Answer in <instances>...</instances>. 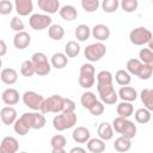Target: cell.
Segmentation results:
<instances>
[{
  "label": "cell",
  "instance_id": "obj_23",
  "mask_svg": "<svg viewBox=\"0 0 153 153\" xmlns=\"http://www.w3.org/2000/svg\"><path fill=\"white\" fill-rule=\"evenodd\" d=\"M68 63V57L63 54V53H55L53 56H51V60H50V66L56 68V69H62L67 66Z\"/></svg>",
  "mask_w": 153,
  "mask_h": 153
},
{
  "label": "cell",
  "instance_id": "obj_38",
  "mask_svg": "<svg viewBox=\"0 0 153 153\" xmlns=\"http://www.w3.org/2000/svg\"><path fill=\"white\" fill-rule=\"evenodd\" d=\"M20 73L24 75V76H32L33 74H36L35 72V66L32 63L31 60H26L22 63L20 66Z\"/></svg>",
  "mask_w": 153,
  "mask_h": 153
},
{
  "label": "cell",
  "instance_id": "obj_34",
  "mask_svg": "<svg viewBox=\"0 0 153 153\" xmlns=\"http://www.w3.org/2000/svg\"><path fill=\"white\" fill-rule=\"evenodd\" d=\"M139 61L142 65H152L153 66V51L148 48H142L139 51Z\"/></svg>",
  "mask_w": 153,
  "mask_h": 153
},
{
  "label": "cell",
  "instance_id": "obj_19",
  "mask_svg": "<svg viewBox=\"0 0 153 153\" xmlns=\"http://www.w3.org/2000/svg\"><path fill=\"white\" fill-rule=\"evenodd\" d=\"M0 79L6 85H13L18 80V73L13 68H5L0 73Z\"/></svg>",
  "mask_w": 153,
  "mask_h": 153
},
{
  "label": "cell",
  "instance_id": "obj_43",
  "mask_svg": "<svg viewBox=\"0 0 153 153\" xmlns=\"http://www.w3.org/2000/svg\"><path fill=\"white\" fill-rule=\"evenodd\" d=\"M127 121H128V118L116 117V118H114V121H112V126H111V127H112V129H115V131H116V133L121 134V133L123 131L124 127H126Z\"/></svg>",
  "mask_w": 153,
  "mask_h": 153
},
{
  "label": "cell",
  "instance_id": "obj_14",
  "mask_svg": "<svg viewBox=\"0 0 153 153\" xmlns=\"http://www.w3.org/2000/svg\"><path fill=\"white\" fill-rule=\"evenodd\" d=\"M91 33H92V36L97 41H99L102 43L103 41L109 39V37H110V29L106 25H104V24H97V25H94L92 27Z\"/></svg>",
  "mask_w": 153,
  "mask_h": 153
},
{
  "label": "cell",
  "instance_id": "obj_40",
  "mask_svg": "<svg viewBox=\"0 0 153 153\" xmlns=\"http://www.w3.org/2000/svg\"><path fill=\"white\" fill-rule=\"evenodd\" d=\"M50 145L53 148H65V146L67 145V139L61 134L54 135L50 139Z\"/></svg>",
  "mask_w": 153,
  "mask_h": 153
},
{
  "label": "cell",
  "instance_id": "obj_48",
  "mask_svg": "<svg viewBox=\"0 0 153 153\" xmlns=\"http://www.w3.org/2000/svg\"><path fill=\"white\" fill-rule=\"evenodd\" d=\"M74 110H75V103L69 98H63V104H62V111L61 112L71 114V112H74Z\"/></svg>",
  "mask_w": 153,
  "mask_h": 153
},
{
  "label": "cell",
  "instance_id": "obj_13",
  "mask_svg": "<svg viewBox=\"0 0 153 153\" xmlns=\"http://www.w3.org/2000/svg\"><path fill=\"white\" fill-rule=\"evenodd\" d=\"M37 5L43 12H45L48 14L56 13L60 10L59 0H37Z\"/></svg>",
  "mask_w": 153,
  "mask_h": 153
},
{
  "label": "cell",
  "instance_id": "obj_9",
  "mask_svg": "<svg viewBox=\"0 0 153 153\" xmlns=\"http://www.w3.org/2000/svg\"><path fill=\"white\" fill-rule=\"evenodd\" d=\"M51 18L48 14H42V13H35L29 18V24L31 29L33 30H44L51 25Z\"/></svg>",
  "mask_w": 153,
  "mask_h": 153
},
{
  "label": "cell",
  "instance_id": "obj_21",
  "mask_svg": "<svg viewBox=\"0 0 153 153\" xmlns=\"http://www.w3.org/2000/svg\"><path fill=\"white\" fill-rule=\"evenodd\" d=\"M59 13H60L61 18L65 19L66 22H72V20L76 19V17H78V11L72 5H65V6H62L59 10Z\"/></svg>",
  "mask_w": 153,
  "mask_h": 153
},
{
  "label": "cell",
  "instance_id": "obj_54",
  "mask_svg": "<svg viewBox=\"0 0 153 153\" xmlns=\"http://www.w3.org/2000/svg\"><path fill=\"white\" fill-rule=\"evenodd\" d=\"M19 153H27V152H19Z\"/></svg>",
  "mask_w": 153,
  "mask_h": 153
},
{
  "label": "cell",
  "instance_id": "obj_28",
  "mask_svg": "<svg viewBox=\"0 0 153 153\" xmlns=\"http://www.w3.org/2000/svg\"><path fill=\"white\" fill-rule=\"evenodd\" d=\"M74 35H75V37H76L78 41L85 42V41H87V39L90 38V36H91V29H90L86 24H80V25L76 26Z\"/></svg>",
  "mask_w": 153,
  "mask_h": 153
},
{
  "label": "cell",
  "instance_id": "obj_44",
  "mask_svg": "<svg viewBox=\"0 0 153 153\" xmlns=\"http://www.w3.org/2000/svg\"><path fill=\"white\" fill-rule=\"evenodd\" d=\"M81 6L86 12H94L99 7V1L98 0H82Z\"/></svg>",
  "mask_w": 153,
  "mask_h": 153
},
{
  "label": "cell",
  "instance_id": "obj_16",
  "mask_svg": "<svg viewBox=\"0 0 153 153\" xmlns=\"http://www.w3.org/2000/svg\"><path fill=\"white\" fill-rule=\"evenodd\" d=\"M1 99H2V102H4L6 105H8V106L16 105V104L19 102V92H18L16 88H12V87L6 88V90L2 92V94H1Z\"/></svg>",
  "mask_w": 153,
  "mask_h": 153
},
{
  "label": "cell",
  "instance_id": "obj_3",
  "mask_svg": "<svg viewBox=\"0 0 153 153\" xmlns=\"http://www.w3.org/2000/svg\"><path fill=\"white\" fill-rule=\"evenodd\" d=\"M94 67L91 63H84L80 67V74H79V85L82 88H91L94 85L96 78H94Z\"/></svg>",
  "mask_w": 153,
  "mask_h": 153
},
{
  "label": "cell",
  "instance_id": "obj_30",
  "mask_svg": "<svg viewBox=\"0 0 153 153\" xmlns=\"http://www.w3.org/2000/svg\"><path fill=\"white\" fill-rule=\"evenodd\" d=\"M135 116V121L140 124H146L151 121V111L147 110L146 108H140L135 111L134 114Z\"/></svg>",
  "mask_w": 153,
  "mask_h": 153
},
{
  "label": "cell",
  "instance_id": "obj_5",
  "mask_svg": "<svg viewBox=\"0 0 153 153\" xmlns=\"http://www.w3.org/2000/svg\"><path fill=\"white\" fill-rule=\"evenodd\" d=\"M31 61L35 66V72L37 75H47L50 73V69H51V66L48 61V57L44 53H41V51H37L32 55L31 57Z\"/></svg>",
  "mask_w": 153,
  "mask_h": 153
},
{
  "label": "cell",
  "instance_id": "obj_10",
  "mask_svg": "<svg viewBox=\"0 0 153 153\" xmlns=\"http://www.w3.org/2000/svg\"><path fill=\"white\" fill-rule=\"evenodd\" d=\"M19 143L13 136H5L0 143V153H17Z\"/></svg>",
  "mask_w": 153,
  "mask_h": 153
},
{
  "label": "cell",
  "instance_id": "obj_55",
  "mask_svg": "<svg viewBox=\"0 0 153 153\" xmlns=\"http://www.w3.org/2000/svg\"><path fill=\"white\" fill-rule=\"evenodd\" d=\"M0 123H1V122H0Z\"/></svg>",
  "mask_w": 153,
  "mask_h": 153
},
{
  "label": "cell",
  "instance_id": "obj_8",
  "mask_svg": "<svg viewBox=\"0 0 153 153\" xmlns=\"http://www.w3.org/2000/svg\"><path fill=\"white\" fill-rule=\"evenodd\" d=\"M22 99H23V103L27 108H30V109H32L35 111H39L41 110L42 103L44 100L43 96H41L39 93H37L35 91H26V92H24Z\"/></svg>",
  "mask_w": 153,
  "mask_h": 153
},
{
  "label": "cell",
  "instance_id": "obj_17",
  "mask_svg": "<svg viewBox=\"0 0 153 153\" xmlns=\"http://www.w3.org/2000/svg\"><path fill=\"white\" fill-rule=\"evenodd\" d=\"M91 133L86 127H76L73 133H72V137L76 143H85L90 140Z\"/></svg>",
  "mask_w": 153,
  "mask_h": 153
},
{
  "label": "cell",
  "instance_id": "obj_35",
  "mask_svg": "<svg viewBox=\"0 0 153 153\" xmlns=\"http://www.w3.org/2000/svg\"><path fill=\"white\" fill-rule=\"evenodd\" d=\"M127 72L129 74H133V75H137L141 67H142V63L139 61V59H130L127 61Z\"/></svg>",
  "mask_w": 153,
  "mask_h": 153
},
{
  "label": "cell",
  "instance_id": "obj_33",
  "mask_svg": "<svg viewBox=\"0 0 153 153\" xmlns=\"http://www.w3.org/2000/svg\"><path fill=\"white\" fill-rule=\"evenodd\" d=\"M79 54H80V45L76 42L69 41L65 45V55L67 57H76Z\"/></svg>",
  "mask_w": 153,
  "mask_h": 153
},
{
  "label": "cell",
  "instance_id": "obj_15",
  "mask_svg": "<svg viewBox=\"0 0 153 153\" xmlns=\"http://www.w3.org/2000/svg\"><path fill=\"white\" fill-rule=\"evenodd\" d=\"M16 11L19 16H29L33 10V4L31 0H16L14 1Z\"/></svg>",
  "mask_w": 153,
  "mask_h": 153
},
{
  "label": "cell",
  "instance_id": "obj_24",
  "mask_svg": "<svg viewBox=\"0 0 153 153\" xmlns=\"http://www.w3.org/2000/svg\"><path fill=\"white\" fill-rule=\"evenodd\" d=\"M116 111H117V115L118 117H122V118H128L133 115L134 112V106L131 103L129 102H121L117 108H116Z\"/></svg>",
  "mask_w": 153,
  "mask_h": 153
},
{
  "label": "cell",
  "instance_id": "obj_29",
  "mask_svg": "<svg viewBox=\"0 0 153 153\" xmlns=\"http://www.w3.org/2000/svg\"><path fill=\"white\" fill-rule=\"evenodd\" d=\"M130 147H131V141H130L129 139L123 137V136L117 137V139L115 140V142H114V148H115L117 152H120V153H123V152L129 151Z\"/></svg>",
  "mask_w": 153,
  "mask_h": 153
},
{
  "label": "cell",
  "instance_id": "obj_53",
  "mask_svg": "<svg viewBox=\"0 0 153 153\" xmlns=\"http://www.w3.org/2000/svg\"><path fill=\"white\" fill-rule=\"evenodd\" d=\"M1 66H2V61H1V57H0V68H1Z\"/></svg>",
  "mask_w": 153,
  "mask_h": 153
},
{
  "label": "cell",
  "instance_id": "obj_22",
  "mask_svg": "<svg viewBox=\"0 0 153 153\" xmlns=\"http://www.w3.org/2000/svg\"><path fill=\"white\" fill-rule=\"evenodd\" d=\"M112 74L109 71H100L97 74V87L112 86Z\"/></svg>",
  "mask_w": 153,
  "mask_h": 153
},
{
  "label": "cell",
  "instance_id": "obj_2",
  "mask_svg": "<svg viewBox=\"0 0 153 153\" xmlns=\"http://www.w3.org/2000/svg\"><path fill=\"white\" fill-rule=\"evenodd\" d=\"M62 104H63V97L59 94H53L43 100L39 112H42L43 115L48 112L60 114L62 111Z\"/></svg>",
  "mask_w": 153,
  "mask_h": 153
},
{
  "label": "cell",
  "instance_id": "obj_51",
  "mask_svg": "<svg viewBox=\"0 0 153 153\" xmlns=\"http://www.w3.org/2000/svg\"><path fill=\"white\" fill-rule=\"evenodd\" d=\"M69 153H86V151H85L82 147L76 146V147H73V148L69 151Z\"/></svg>",
  "mask_w": 153,
  "mask_h": 153
},
{
  "label": "cell",
  "instance_id": "obj_41",
  "mask_svg": "<svg viewBox=\"0 0 153 153\" xmlns=\"http://www.w3.org/2000/svg\"><path fill=\"white\" fill-rule=\"evenodd\" d=\"M139 6V2L137 0H122L121 2V7L124 12H128V13H131V12H135L136 8Z\"/></svg>",
  "mask_w": 153,
  "mask_h": 153
},
{
  "label": "cell",
  "instance_id": "obj_32",
  "mask_svg": "<svg viewBox=\"0 0 153 153\" xmlns=\"http://www.w3.org/2000/svg\"><path fill=\"white\" fill-rule=\"evenodd\" d=\"M97 100H98V99H97L96 94H94L93 92H91V91L84 92V93L81 94V98H80L81 105H82L84 108H86V109H90Z\"/></svg>",
  "mask_w": 153,
  "mask_h": 153
},
{
  "label": "cell",
  "instance_id": "obj_25",
  "mask_svg": "<svg viewBox=\"0 0 153 153\" xmlns=\"http://www.w3.org/2000/svg\"><path fill=\"white\" fill-rule=\"evenodd\" d=\"M86 143H87V149L91 153H102L105 151V142L100 139L93 137V139H90Z\"/></svg>",
  "mask_w": 153,
  "mask_h": 153
},
{
  "label": "cell",
  "instance_id": "obj_20",
  "mask_svg": "<svg viewBox=\"0 0 153 153\" xmlns=\"http://www.w3.org/2000/svg\"><path fill=\"white\" fill-rule=\"evenodd\" d=\"M97 133H98L99 139L103 140L104 142L111 140L112 136H114V129H112L111 124L108 123V122H103V123H100L99 127H98Z\"/></svg>",
  "mask_w": 153,
  "mask_h": 153
},
{
  "label": "cell",
  "instance_id": "obj_46",
  "mask_svg": "<svg viewBox=\"0 0 153 153\" xmlns=\"http://www.w3.org/2000/svg\"><path fill=\"white\" fill-rule=\"evenodd\" d=\"M10 25H11V29H12L13 31H16V32L24 31V27H25L23 20H22L18 16H16V17H13V18L11 19V24H10Z\"/></svg>",
  "mask_w": 153,
  "mask_h": 153
},
{
  "label": "cell",
  "instance_id": "obj_27",
  "mask_svg": "<svg viewBox=\"0 0 153 153\" xmlns=\"http://www.w3.org/2000/svg\"><path fill=\"white\" fill-rule=\"evenodd\" d=\"M48 35L54 41H60L65 36V29L59 24H51L48 27Z\"/></svg>",
  "mask_w": 153,
  "mask_h": 153
},
{
  "label": "cell",
  "instance_id": "obj_31",
  "mask_svg": "<svg viewBox=\"0 0 153 153\" xmlns=\"http://www.w3.org/2000/svg\"><path fill=\"white\" fill-rule=\"evenodd\" d=\"M115 80L118 85L121 86H128L131 81V78H130V74L124 71V69H118L116 73H115Z\"/></svg>",
  "mask_w": 153,
  "mask_h": 153
},
{
  "label": "cell",
  "instance_id": "obj_26",
  "mask_svg": "<svg viewBox=\"0 0 153 153\" xmlns=\"http://www.w3.org/2000/svg\"><path fill=\"white\" fill-rule=\"evenodd\" d=\"M141 102L143 103L145 108L149 111L153 110V90L151 88H143L140 93Z\"/></svg>",
  "mask_w": 153,
  "mask_h": 153
},
{
  "label": "cell",
  "instance_id": "obj_49",
  "mask_svg": "<svg viewBox=\"0 0 153 153\" xmlns=\"http://www.w3.org/2000/svg\"><path fill=\"white\" fill-rule=\"evenodd\" d=\"M88 111H90L91 115H93V116H100V115H103V112H104V104H103L102 102L97 100V102L88 109Z\"/></svg>",
  "mask_w": 153,
  "mask_h": 153
},
{
  "label": "cell",
  "instance_id": "obj_7",
  "mask_svg": "<svg viewBox=\"0 0 153 153\" xmlns=\"http://www.w3.org/2000/svg\"><path fill=\"white\" fill-rule=\"evenodd\" d=\"M13 128L18 135H26L29 130L32 129V112L23 114L18 120H16V122L13 123Z\"/></svg>",
  "mask_w": 153,
  "mask_h": 153
},
{
  "label": "cell",
  "instance_id": "obj_36",
  "mask_svg": "<svg viewBox=\"0 0 153 153\" xmlns=\"http://www.w3.org/2000/svg\"><path fill=\"white\" fill-rule=\"evenodd\" d=\"M135 135H136V126L134 124V122H131V121L128 120L127 123H126V127H124L123 131L121 133V136L131 140L133 137H135Z\"/></svg>",
  "mask_w": 153,
  "mask_h": 153
},
{
  "label": "cell",
  "instance_id": "obj_50",
  "mask_svg": "<svg viewBox=\"0 0 153 153\" xmlns=\"http://www.w3.org/2000/svg\"><path fill=\"white\" fill-rule=\"evenodd\" d=\"M6 53H7V45H6L5 41L0 39V57L6 55Z\"/></svg>",
  "mask_w": 153,
  "mask_h": 153
},
{
  "label": "cell",
  "instance_id": "obj_1",
  "mask_svg": "<svg viewBox=\"0 0 153 153\" xmlns=\"http://www.w3.org/2000/svg\"><path fill=\"white\" fill-rule=\"evenodd\" d=\"M75 123H76L75 112H71V114L61 112L53 118V127L57 131H63L66 129H69V128L74 127Z\"/></svg>",
  "mask_w": 153,
  "mask_h": 153
},
{
  "label": "cell",
  "instance_id": "obj_39",
  "mask_svg": "<svg viewBox=\"0 0 153 153\" xmlns=\"http://www.w3.org/2000/svg\"><path fill=\"white\" fill-rule=\"evenodd\" d=\"M118 0H104L102 2V8L105 13H114L118 8Z\"/></svg>",
  "mask_w": 153,
  "mask_h": 153
},
{
  "label": "cell",
  "instance_id": "obj_4",
  "mask_svg": "<svg viewBox=\"0 0 153 153\" xmlns=\"http://www.w3.org/2000/svg\"><path fill=\"white\" fill-rule=\"evenodd\" d=\"M152 37H153L152 32L147 27H143V26L135 27L129 33V39H130V42L134 45H143V44H147V43H149L152 41Z\"/></svg>",
  "mask_w": 153,
  "mask_h": 153
},
{
  "label": "cell",
  "instance_id": "obj_18",
  "mask_svg": "<svg viewBox=\"0 0 153 153\" xmlns=\"http://www.w3.org/2000/svg\"><path fill=\"white\" fill-rule=\"evenodd\" d=\"M117 96L122 99V102H134L137 98V92L134 87L130 86H122L117 93Z\"/></svg>",
  "mask_w": 153,
  "mask_h": 153
},
{
  "label": "cell",
  "instance_id": "obj_11",
  "mask_svg": "<svg viewBox=\"0 0 153 153\" xmlns=\"http://www.w3.org/2000/svg\"><path fill=\"white\" fill-rule=\"evenodd\" d=\"M0 120L4 124H13L17 120V110L13 106H4L0 110Z\"/></svg>",
  "mask_w": 153,
  "mask_h": 153
},
{
  "label": "cell",
  "instance_id": "obj_42",
  "mask_svg": "<svg viewBox=\"0 0 153 153\" xmlns=\"http://www.w3.org/2000/svg\"><path fill=\"white\" fill-rule=\"evenodd\" d=\"M153 74V66L152 65H142L139 74L136 76H139L141 80H148Z\"/></svg>",
  "mask_w": 153,
  "mask_h": 153
},
{
  "label": "cell",
  "instance_id": "obj_12",
  "mask_svg": "<svg viewBox=\"0 0 153 153\" xmlns=\"http://www.w3.org/2000/svg\"><path fill=\"white\" fill-rule=\"evenodd\" d=\"M30 43H31V36L26 31L17 32L13 37V45L19 50H23V49L27 48Z\"/></svg>",
  "mask_w": 153,
  "mask_h": 153
},
{
  "label": "cell",
  "instance_id": "obj_6",
  "mask_svg": "<svg viewBox=\"0 0 153 153\" xmlns=\"http://www.w3.org/2000/svg\"><path fill=\"white\" fill-rule=\"evenodd\" d=\"M105 54H106V47H105L103 43H100V42L88 44V45L85 48V50H84L85 57H86L88 61H91V62L99 61Z\"/></svg>",
  "mask_w": 153,
  "mask_h": 153
},
{
  "label": "cell",
  "instance_id": "obj_45",
  "mask_svg": "<svg viewBox=\"0 0 153 153\" xmlns=\"http://www.w3.org/2000/svg\"><path fill=\"white\" fill-rule=\"evenodd\" d=\"M99 98H100L102 103H105V104L112 105V104H115V103L117 102L118 96H117V92H116L115 90H112L110 93H108V94H105V96H102V97H99Z\"/></svg>",
  "mask_w": 153,
  "mask_h": 153
},
{
  "label": "cell",
  "instance_id": "obj_37",
  "mask_svg": "<svg viewBox=\"0 0 153 153\" xmlns=\"http://www.w3.org/2000/svg\"><path fill=\"white\" fill-rule=\"evenodd\" d=\"M45 126V117L42 112H32V129H42Z\"/></svg>",
  "mask_w": 153,
  "mask_h": 153
},
{
  "label": "cell",
  "instance_id": "obj_52",
  "mask_svg": "<svg viewBox=\"0 0 153 153\" xmlns=\"http://www.w3.org/2000/svg\"><path fill=\"white\" fill-rule=\"evenodd\" d=\"M51 153H67V152L65 151V148H53Z\"/></svg>",
  "mask_w": 153,
  "mask_h": 153
},
{
  "label": "cell",
  "instance_id": "obj_47",
  "mask_svg": "<svg viewBox=\"0 0 153 153\" xmlns=\"http://www.w3.org/2000/svg\"><path fill=\"white\" fill-rule=\"evenodd\" d=\"M13 10V4L10 0H0V14H10Z\"/></svg>",
  "mask_w": 153,
  "mask_h": 153
}]
</instances>
